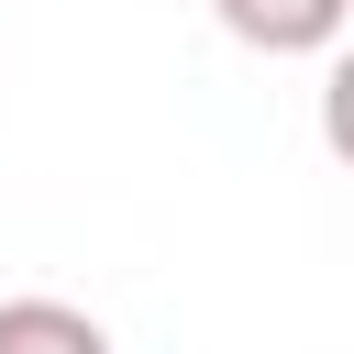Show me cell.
Wrapping results in <instances>:
<instances>
[{"mask_svg":"<svg viewBox=\"0 0 354 354\" xmlns=\"http://www.w3.org/2000/svg\"><path fill=\"white\" fill-rule=\"evenodd\" d=\"M210 22L232 44H254V55H332L354 0H210Z\"/></svg>","mask_w":354,"mask_h":354,"instance_id":"obj_1","label":"cell"},{"mask_svg":"<svg viewBox=\"0 0 354 354\" xmlns=\"http://www.w3.org/2000/svg\"><path fill=\"white\" fill-rule=\"evenodd\" d=\"M0 354H111L77 299H0Z\"/></svg>","mask_w":354,"mask_h":354,"instance_id":"obj_2","label":"cell"},{"mask_svg":"<svg viewBox=\"0 0 354 354\" xmlns=\"http://www.w3.org/2000/svg\"><path fill=\"white\" fill-rule=\"evenodd\" d=\"M321 144L354 166V44H332V77H321Z\"/></svg>","mask_w":354,"mask_h":354,"instance_id":"obj_3","label":"cell"}]
</instances>
